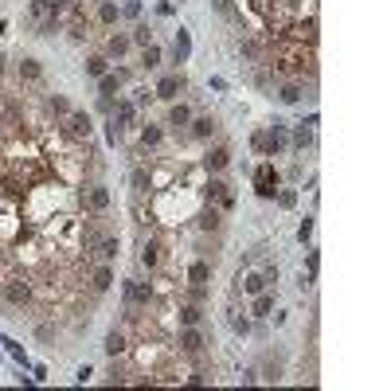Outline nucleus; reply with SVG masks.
Wrapping results in <instances>:
<instances>
[{
	"label": "nucleus",
	"mask_w": 391,
	"mask_h": 391,
	"mask_svg": "<svg viewBox=\"0 0 391 391\" xmlns=\"http://www.w3.org/2000/svg\"><path fill=\"white\" fill-rule=\"evenodd\" d=\"M172 344H176V352H184V356H204L207 352V337L200 332V325H176Z\"/></svg>",
	"instance_id": "f257e3e1"
},
{
	"label": "nucleus",
	"mask_w": 391,
	"mask_h": 391,
	"mask_svg": "<svg viewBox=\"0 0 391 391\" xmlns=\"http://www.w3.org/2000/svg\"><path fill=\"white\" fill-rule=\"evenodd\" d=\"M117 20H121V4L117 0H90V24L98 31L117 28Z\"/></svg>",
	"instance_id": "f03ea898"
},
{
	"label": "nucleus",
	"mask_w": 391,
	"mask_h": 391,
	"mask_svg": "<svg viewBox=\"0 0 391 391\" xmlns=\"http://www.w3.org/2000/svg\"><path fill=\"white\" fill-rule=\"evenodd\" d=\"M137 137H141V145H137L133 153H161V149H165V141H168L165 126H156V121H149V117L137 126Z\"/></svg>",
	"instance_id": "7ed1b4c3"
},
{
	"label": "nucleus",
	"mask_w": 391,
	"mask_h": 391,
	"mask_svg": "<svg viewBox=\"0 0 391 391\" xmlns=\"http://www.w3.org/2000/svg\"><path fill=\"white\" fill-rule=\"evenodd\" d=\"M114 126H117V133H129V129L141 126V106L133 98H117L114 102Z\"/></svg>",
	"instance_id": "20e7f679"
},
{
	"label": "nucleus",
	"mask_w": 391,
	"mask_h": 391,
	"mask_svg": "<svg viewBox=\"0 0 391 391\" xmlns=\"http://www.w3.org/2000/svg\"><path fill=\"white\" fill-rule=\"evenodd\" d=\"M278 188H282V176H278V168L266 161V165H258V172H254V192H258V200H274L278 196Z\"/></svg>",
	"instance_id": "39448f33"
},
{
	"label": "nucleus",
	"mask_w": 391,
	"mask_h": 391,
	"mask_svg": "<svg viewBox=\"0 0 391 391\" xmlns=\"http://www.w3.org/2000/svg\"><path fill=\"white\" fill-rule=\"evenodd\" d=\"M63 129H67L75 141H90V137H94V117H90L87 110H71V114L63 117Z\"/></svg>",
	"instance_id": "423d86ee"
},
{
	"label": "nucleus",
	"mask_w": 391,
	"mask_h": 391,
	"mask_svg": "<svg viewBox=\"0 0 391 391\" xmlns=\"http://www.w3.org/2000/svg\"><path fill=\"white\" fill-rule=\"evenodd\" d=\"M305 94V78H278L274 82V98L282 102V106H297Z\"/></svg>",
	"instance_id": "0eeeda50"
},
{
	"label": "nucleus",
	"mask_w": 391,
	"mask_h": 391,
	"mask_svg": "<svg viewBox=\"0 0 391 391\" xmlns=\"http://www.w3.org/2000/svg\"><path fill=\"white\" fill-rule=\"evenodd\" d=\"M200 165H204V172L219 176L227 165H231V149H227V145H207L204 156H200Z\"/></svg>",
	"instance_id": "6e6552de"
},
{
	"label": "nucleus",
	"mask_w": 391,
	"mask_h": 391,
	"mask_svg": "<svg viewBox=\"0 0 391 391\" xmlns=\"http://www.w3.org/2000/svg\"><path fill=\"white\" fill-rule=\"evenodd\" d=\"M87 286H90V293H98V297H102V293L114 286V263H94V266H90Z\"/></svg>",
	"instance_id": "1a4fd4ad"
},
{
	"label": "nucleus",
	"mask_w": 391,
	"mask_h": 391,
	"mask_svg": "<svg viewBox=\"0 0 391 391\" xmlns=\"http://www.w3.org/2000/svg\"><path fill=\"white\" fill-rule=\"evenodd\" d=\"M184 90H188V78H184V75H165L161 82H156L153 94L161 98V102H176V98L184 94Z\"/></svg>",
	"instance_id": "9d476101"
},
{
	"label": "nucleus",
	"mask_w": 391,
	"mask_h": 391,
	"mask_svg": "<svg viewBox=\"0 0 391 391\" xmlns=\"http://www.w3.org/2000/svg\"><path fill=\"white\" fill-rule=\"evenodd\" d=\"M110 204H114V196H110V188L102 184V180H94V184L87 188V207L94 215H106L110 212Z\"/></svg>",
	"instance_id": "9b49d317"
},
{
	"label": "nucleus",
	"mask_w": 391,
	"mask_h": 391,
	"mask_svg": "<svg viewBox=\"0 0 391 391\" xmlns=\"http://www.w3.org/2000/svg\"><path fill=\"white\" fill-rule=\"evenodd\" d=\"M286 145H290V137H286V126H282V121H274V126L266 129L263 156H278V153H286Z\"/></svg>",
	"instance_id": "f8f14e48"
},
{
	"label": "nucleus",
	"mask_w": 391,
	"mask_h": 391,
	"mask_svg": "<svg viewBox=\"0 0 391 391\" xmlns=\"http://www.w3.org/2000/svg\"><path fill=\"white\" fill-rule=\"evenodd\" d=\"M215 129H219V121H215L212 114L192 117V121H188V137H192V141H212V137H215Z\"/></svg>",
	"instance_id": "ddd939ff"
},
{
	"label": "nucleus",
	"mask_w": 391,
	"mask_h": 391,
	"mask_svg": "<svg viewBox=\"0 0 391 391\" xmlns=\"http://www.w3.org/2000/svg\"><path fill=\"white\" fill-rule=\"evenodd\" d=\"M270 290V282H266V274L263 270H239V293H246V297H254V293H263Z\"/></svg>",
	"instance_id": "4468645a"
},
{
	"label": "nucleus",
	"mask_w": 391,
	"mask_h": 391,
	"mask_svg": "<svg viewBox=\"0 0 391 391\" xmlns=\"http://www.w3.org/2000/svg\"><path fill=\"white\" fill-rule=\"evenodd\" d=\"M129 47H133V43H129V31H114V36H106V43H102V55L121 63Z\"/></svg>",
	"instance_id": "2eb2a0df"
},
{
	"label": "nucleus",
	"mask_w": 391,
	"mask_h": 391,
	"mask_svg": "<svg viewBox=\"0 0 391 391\" xmlns=\"http://www.w3.org/2000/svg\"><path fill=\"white\" fill-rule=\"evenodd\" d=\"M126 78H129V75H126L121 67H117V71H106V75L98 78V94H102V98H114L117 90L126 87Z\"/></svg>",
	"instance_id": "dca6fc26"
},
{
	"label": "nucleus",
	"mask_w": 391,
	"mask_h": 391,
	"mask_svg": "<svg viewBox=\"0 0 391 391\" xmlns=\"http://www.w3.org/2000/svg\"><path fill=\"white\" fill-rule=\"evenodd\" d=\"M126 348H129V332L121 329V325H114V329L106 332V356L114 360V356H126Z\"/></svg>",
	"instance_id": "f3484780"
},
{
	"label": "nucleus",
	"mask_w": 391,
	"mask_h": 391,
	"mask_svg": "<svg viewBox=\"0 0 391 391\" xmlns=\"http://www.w3.org/2000/svg\"><path fill=\"white\" fill-rule=\"evenodd\" d=\"M117 254H121V235L106 231L102 235V243H98V263H114Z\"/></svg>",
	"instance_id": "a211bd4d"
},
{
	"label": "nucleus",
	"mask_w": 391,
	"mask_h": 391,
	"mask_svg": "<svg viewBox=\"0 0 391 391\" xmlns=\"http://www.w3.org/2000/svg\"><path fill=\"white\" fill-rule=\"evenodd\" d=\"M20 82H24V87H39V82H43L39 59H20Z\"/></svg>",
	"instance_id": "6ab92c4d"
},
{
	"label": "nucleus",
	"mask_w": 391,
	"mask_h": 391,
	"mask_svg": "<svg viewBox=\"0 0 391 391\" xmlns=\"http://www.w3.org/2000/svg\"><path fill=\"white\" fill-rule=\"evenodd\" d=\"M55 31H63V12H47V16L36 24V31L31 36H39V39H51Z\"/></svg>",
	"instance_id": "aec40b11"
},
{
	"label": "nucleus",
	"mask_w": 391,
	"mask_h": 391,
	"mask_svg": "<svg viewBox=\"0 0 391 391\" xmlns=\"http://www.w3.org/2000/svg\"><path fill=\"white\" fill-rule=\"evenodd\" d=\"M188 55H192V36H188V28H180L172 39V63H188Z\"/></svg>",
	"instance_id": "412c9836"
},
{
	"label": "nucleus",
	"mask_w": 391,
	"mask_h": 391,
	"mask_svg": "<svg viewBox=\"0 0 391 391\" xmlns=\"http://www.w3.org/2000/svg\"><path fill=\"white\" fill-rule=\"evenodd\" d=\"M43 110H47L55 121H63V117L71 114V102H67V94H47L43 98Z\"/></svg>",
	"instance_id": "4be33fe9"
},
{
	"label": "nucleus",
	"mask_w": 391,
	"mask_h": 391,
	"mask_svg": "<svg viewBox=\"0 0 391 391\" xmlns=\"http://www.w3.org/2000/svg\"><path fill=\"white\" fill-rule=\"evenodd\" d=\"M188 121H192V106H188V102H176V106L168 110V126L180 133V129H188Z\"/></svg>",
	"instance_id": "5701e85b"
},
{
	"label": "nucleus",
	"mask_w": 391,
	"mask_h": 391,
	"mask_svg": "<svg viewBox=\"0 0 391 391\" xmlns=\"http://www.w3.org/2000/svg\"><path fill=\"white\" fill-rule=\"evenodd\" d=\"M129 43H133V47H149V43H156V39H153V24L137 20L133 31H129Z\"/></svg>",
	"instance_id": "b1692460"
},
{
	"label": "nucleus",
	"mask_w": 391,
	"mask_h": 391,
	"mask_svg": "<svg viewBox=\"0 0 391 391\" xmlns=\"http://www.w3.org/2000/svg\"><path fill=\"white\" fill-rule=\"evenodd\" d=\"M313 126H317V114H313V117H305L302 126L293 129V149H297V153H302V149L313 141Z\"/></svg>",
	"instance_id": "393cba45"
},
{
	"label": "nucleus",
	"mask_w": 391,
	"mask_h": 391,
	"mask_svg": "<svg viewBox=\"0 0 391 391\" xmlns=\"http://www.w3.org/2000/svg\"><path fill=\"white\" fill-rule=\"evenodd\" d=\"M254 317H274V290H263L254 293V305H251Z\"/></svg>",
	"instance_id": "a878e982"
},
{
	"label": "nucleus",
	"mask_w": 391,
	"mask_h": 391,
	"mask_svg": "<svg viewBox=\"0 0 391 391\" xmlns=\"http://www.w3.org/2000/svg\"><path fill=\"white\" fill-rule=\"evenodd\" d=\"M161 59H165L161 43H149V47H141V71H156V67H161Z\"/></svg>",
	"instance_id": "bb28decb"
},
{
	"label": "nucleus",
	"mask_w": 391,
	"mask_h": 391,
	"mask_svg": "<svg viewBox=\"0 0 391 391\" xmlns=\"http://www.w3.org/2000/svg\"><path fill=\"white\" fill-rule=\"evenodd\" d=\"M82 71H87V78H102V75L110 71V59H106V55H87Z\"/></svg>",
	"instance_id": "cd10ccee"
},
{
	"label": "nucleus",
	"mask_w": 391,
	"mask_h": 391,
	"mask_svg": "<svg viewBox=\"0 0 391 391\" xmlns=\"http://www.w3.org/2000/svg\"><path fill=\"white\" fill-rule=\"evenodd\" d=\"M227 325H231V329L239 332V337H246V332H251V321H246V317H243L239 309H235V305L227 309Z\"/></svg>",
	"instance_id": "c85d7f7f"
},
{
	"label": "nucleus",
	"mask_w": 391,
	"mask_h": 391,
	"mask_svg": "<svg viewBox=\"0 0 391 391\" xmlns=\"http://www.w3.org/2000/svg\"><path fill=\"white\" fill-rule=\"evenodd\" d=\"M47 12H51L47 0H31V4H28V20H31V24H39V20L47 16Z\"/></svg>",
	"instance_id": "c756f323"
},
{
	"label": "nucleus",
	"mask_w": 391,
	"mask_h": 391,
	"mask_svg": "<svg viewBox=\"0 0 391 391\" xmlns=\"http://www.w3.org/2000/svg\"><path fill=\"white\" fill-rule=\"evenodd\" d=\"M274 200H278L282 207H293V204H297V192H293V188H278V196H274Z\"/></svg>",
	"instance_id": "7c9ffc66"
},
{
	"label": "nucleus",
	"mask_w": 391,
	"mask_h": 391,
	"mask_svg": "<svg viewBox=\"0 0 391 391\" xmlns=\"http://www.w3.org/2000/svg\"><path fill=\"white\" fill-rule=\"evenodd\" d=\"M121 16H126V20H141V0H126V4H121Z\"/></svg>",
	"instance_id": "2f4dec72"
},
{
	"label": "nucleus",
	"mask_w": 391,
	"mask_h": 391,
	"mask_svg": "<svg viewBox=\"0 0 391 391\" xmlns=\"http://www.w3.org/2000/svg\"><path fill=\"white\" fill-rule=\"evenodd\" d=\"M263 145H266V129H254V133H251V149L263 156Z\"/></svg>",
	"instance_id": "473e14b6"
},
{
	"label": "nucleus",
	"mask_w": 391,
	"mask_h": 391,
	"mask_svg": "<svg viewBox=\"0 0 391 391\" xmlns=\"http://www.w3.org/2000/svg\"><path fill=\"white\" fill-rule=\"evenodd\" d=\"M263 380L266 383H278V380H282V368H278V364H266V368H263Z\"/></svg>",
	"instance_id": "72a5a7b5"
},
{
	"label": "nucleus",
	"mask_w": 391,
	"mask_h": 391,
	"mask_svg": "<svg viewBox=\"0 0 391 391\" xmlns=\"http://www.w3.org/2000/svg\"><path fill=\"white\" fill-rule=\"evenodd\" d=\"M309 235H313V219H302V227H297V239H302V243H309Z\"/></svg>",
	"instance_id": "f704fd0d"
},
{
	"label": "nucleus",
	"mask_w": 391,
	"mask_h": 391,
	"mask_svg": "<svg viewBox=\"0 0 391 391\" xmlns=\"http://www.w3.org/2000/svg\"><path fill=\"white\" fill-rule=\"evenodd\" d=\"M305 266H309V278H313V274H317V266H321V254H317V251H309V258H305Z\"/></svg>",
	"instance_id": "c9c22d12"
},
{
	"label": "nucleus",
	"mask_w": 391,
	"mask_h": 391,
	"mask_svg": "<svg viewBox=\"0 0 391 391\" xmlns=\"http://www.w3.org/2000/svg\"><path fill=\"white\" fill-rule=\"evenodd\" d=\"M98 114H114V98H98Z\"/></svg>",
	"instance_id": "e433bc0d"
},
{
	"label": "nucleus",
	"mask_w": 391,
	"mask_h": 391,
	"mask_svg": "<svg viewBox=\"0 0 391 391\" xmlns=\"http://www.w3.org/2000/svg\"><path fill=\"white\" fill-rule=\"evenodd\" d=\"M156 12H161V16H172V0H161V4H156Z\"/></svg>",
	"instance_id": "4c0bfd02"
},
{
	"label": "nucleus",
	"mask_w": 391,
	"mask_h": 391,
	"mask_svg": "<svg viewBox=\"0 0 391 391\" xmlns=\"http://www.w3.org/2000/svg\"><path fill=\"white\" fill-rule=\"evenodd\" d=\"M4 67H8V59H4V55H0V78H4Z\"/></svg>",
	"instance_id": "58836bf2"
},
{
	"label": "nucleus",
	"mask_w": 391,
	"mask_h": 391,
	"mask_svg": "<svg viewBox=\"0 0 391 391\" xmlns=\"http://www.w3.org/2000/svg\"><path fill=\"white\" fill-rule=\"evenodd\" d=\"M4 31H8V24H4V20H0V36H4Z\"/></svg>",
	"instance_id": "ea45409f"
}]
</instances>
